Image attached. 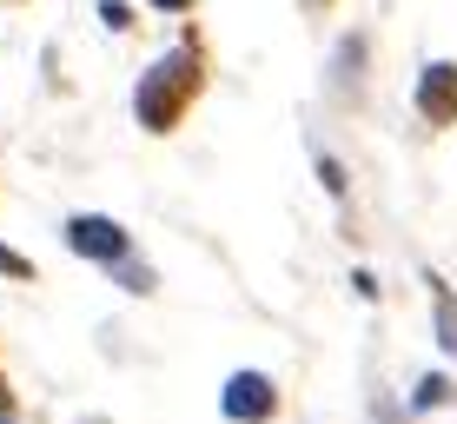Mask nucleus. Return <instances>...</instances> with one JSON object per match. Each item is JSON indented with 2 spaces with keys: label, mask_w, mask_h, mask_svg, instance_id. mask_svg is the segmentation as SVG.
Returning a JSON list of instances; mask_svg holds the SVG:
<instances>
[{
  "label": "nucleus",
  "mask_w": 457,
  "mask_h": 424,
  "mask_svg": "<svg viewBox=\"0 0 457 424\" xmlns=\"http://www.w3.org/2000/svg\"><path fill=\"white\" fill-rule=\"evenodd\" d=\"M100 21L113 27V34H126V27H133V7H126V0H100Z\"/></svg>",
  "instance_id": "obj_10"
},
{
  "label": "nucleus",
  "mask_w": 457,
  "mask_h": 424,
  "mask_svg": "<svg viewBox=\"0 0 457 424\" xmlns=\"http://www.w3.org/2000/svg\"><path fill=\"white\" fill-rule=\"evenodd\" d=\"M206 73H212V67H206V46H199V34H186L172 54H160L146 73H139V87H133V120H139L153 139H166V133L199 106Z\"/></svg>",
  "instance_id": "obj_1"
},
{
  "label": "nucleus",
  "mask_w": 457,
  "mask_h": 424,
  "mask_svg": "<svg viewBox=\"0 0 457 424\" xmlns=\"http://www.w3.org/2000/svg\"><path fill=\"white\" fill-rule=\"evenodd\" d=\"M424 286H431V305H437V345L457 358V298H451V286L437 272H424Z\"/></svg>",
  "instance_id": "obj_5"
},
{
  "label": "nucleus",
  "mask_w": 457,
  "mask_h": 424,
  "mask_svg": "<svg viewBox=\"0 0 457 424\" xmlns=\"http://www.w3.org/2000/svg\"><path fill=\"white\" fill-rule=\"evenodd\" d=\"M312 160H319V179H325V193H332V199H345V166H338V160H332L325 146L312 153Z\"/></svg>",
  "instance_id": "obj_9"
},
{
  "label": "nucleus",
  "mask_w": 457,
  "mask_h": 424,
  "mask_svg": "<svg viewBox=\"0 0 457 424\" xmlns=\"http://www.w3.org/2000/svg\"><path fill=\"white\" fill-rule=\"evenodd\" d=\"M219 412L232 424H272L286 412V391H278V378H265V371H232L226 391H219Z\"/></svg>",
  "instance_id": "obj_2"
},
{
  "label": "nucleus",
  "mask_w": 457,
  "mask_h": 424,
  "mask_svg": "<svg viewBox=\"0 0 457 424\" xmlns=\"http://www.w3.org/2000/svg\"><path fill=\"white\" fill-rule=\"evenodd\" d=\"M305 7H312V13H325V7H332V0H305Z\"/></svg>",
  "instance_id": "obj_13"
},
{
  "label": "nucleus",
  "mask_w": 457,
  "mask_h": 424,
  "mask_svg": "<svg viewBox=\"0 0 457 424\" xmlns=\"http://www.w3.org/2000/svg\"><path fill=\"white\" fill-rule=\"evenodd\" d=\"M13 418V391H7V378H0V424Z\"/></svg>",
  "instance_id": "obj_12"
},
{
  "label": "nucleus",
  "mask_w": 457,
  "mask_h": 424,
  "mask_svg": "<svg viewBox=\"0 0 457 424\" xmlns=\"http://www.w3.org/2000/svg\"><path fill=\"white\" fill-rule=\"evenodd\" d=\"M113 279H120V292H133V298H146L153 286H160V279H153V265H133V259H120Z\"/></svg>",
  "instance_id": "obj_7"
},
{
  "label": "nucleus",
  "mask_w": 457,
  "mask_h": 424,
  "mask_svg": "<svg viewBox=\"0 0 457 424\" xmlns=\"http://www.w3.org/2000/svg\"><path fill=\"white\" fill-rule=\"evenodd\" d=\"M411 106H418L424 127H457V60H424Z\"/></svg>",
  "instance_id": "obj_4"
},
{
  "label": "nucleus",
  "mask_w": 457,
  "mask_h": 424,
  "mask_svg": "<svg viewBox=\"0 0 457 424\" xmlns=\"http://www.w3.org/2000/svg\"><path fill=\"white\" fill-rule=\"evenodd\" d=\"M0 279H13V286H27V279H34V259H27V253H13L7 239H0Z\"/></svg>",
  "instance_id": "obj_8"
},
{
  "label": "nucleus",
  "mask_w": 457,
  "mask_h": 424,
  "mask_svg": "<svg viewBox=\"0 0 457 424\" xmlns=\"http://www.w3.org/2000/svg\"><path fill=\"white\" fill-rule=\"evenodd\" d=\"M153 13H193V0H146Z\"/></svg>",
  "instance_id": "obj_11"
},
{
  "label": "nucleus",
  "mask_w": 457,
  "mask_h": 424,
  "mask_svg": "<svg viewBox=\"0 0 457 424\" xmlns=\"http://www.w3.org/2000/svg\"><path fill=\"white\" fill-rule=\"evenodd\" d=\"M67 245H73L80 259H93V265L133 259V232H126L120 219H106V212H73V219H67Z\"/></svg>",
  "instance_id": "obj_3"
},
{
  "label": "nucleus",
  "mask_w": 457,
  "mask_h": 424,
  "mask_svg": "<svg viewBox=\"0 0 457 424\" xmlns=\"http://www.w3.org/2000/svg\"><path fill=\"white\" fill-rule=\"evenodd\" d=\"M451 398H457V385L445 371H431V378H418V391H411V412H445Z\"/></svg>",
  "instance_id": "obj_6"
}]
</instances>
